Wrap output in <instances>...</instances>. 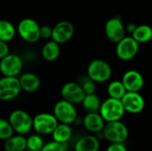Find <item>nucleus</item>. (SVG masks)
<instances>
[{
    "label": "nucleus",
    "mask_w": 152,
    "mask_h": 151,
    "mask_svg": "<svg viewBox=\"0 0 152 151\" xmlns=\"http://www.w3.org/2000/svg\"><path fill=\"white\" fill-rule=\"evenodd\" d=\"M99 113L105 122H112L121 120L126 113V110L121 100L109 97L102 102Z\"/></svg>",
    "instance_id": "nucleus-2"
},
{
    "label": "nucleus",
    "mask_w": 152,
    "mask_h": 151,
    "mask_svg": "<svg viewBox=\"0 0 152 151\" xmlns=\"http://www.w3.org/2000/svg\"><path fill=\"white\" fill-rule=\"evenodd\" d=\"M111 74V67L103 60L95 59L88 64L87 76L95 83L107 82L110 78Z\"/></svg>",
    "instance_id": "nucleus-4"
},
{
    "label": "nucleus",
    "mask_w": 152,
    "mask_h": 151,
    "mask_svg": "<svg viewBox=\"0 0 152 151\" xmlns=\"http://www.w3.org/2000/svg\"><path fill=\"white\" fill-rule=\"evenodd\" d=\"M105 124V120L99 112L87 113L83 119V125L86 130L95 134L102 132Z\"/></svg>",
    "instance_id": "nucleus-16"
},
{
    "label": "nucleus",
    "mask_w": 152,
    "mask_h": 151,
    "mask_svg": "<svg viewBox=\"0 0 152 151\" xmlns=\"http://www.w3.org/2000/svg\"><path fill=\"white\" fill-rule=\"evenodd\" d=\"M8 121L17 134L25 135L33 128V118L28 112L21 109L12 111L9 115Z\"/></svg>",
    "instance_id": "nucleus-3"
},
{
    "label": "nucleus",
    "mask_w": 152,
    "mask_h": 151,
    "mask_svg": "<svg viewBox=\"0 0 152 151\" xmlns=\"http://www.w3.org/2000/svg\"><path fill=\"white\" fill-rule=\"evenodd\" d=\"M100 139L96 135H84L79 138L74 147L75 151H99Z\"/></svg>",
    "instance_id": "nucleus-17"
},
{
    "label": "nucleus",
    "mask_w": 152,
    "mask_h": 151,
    "mask_svg": "<svg viewBox=\"0 0 152 151\" xmlns=\"http://www.w3.org/2000/svg\"><path fill=\"white\" fill-rule=\"evenodd\" d=\"M107 91H108V94L110 98L118 99V100H121L127 92L123 82L118 81V80L110 82V85H108Z\"/></svg>",
    "instance_id": "nucleus-25"
},
{
    "label": "nucleus",
    "mask_w": 152,
    "mask_h": 151,
    "mask_svg": "<svg viewBox=\"0 0 152 151\" xmlns=\"http://www.w3.org/2000/svg\"><path fill=\"white\" fill-rule=\"evenodd\" d=\"M82 106L84 109L87 113H92V112H99L102 101L97 94L91 93V94H86L83 101H82Z\"/></svg>",
    "instance_id": "nucleus-23"
},
{
    "label": "nucleus",
    "mask_w": 152,
    "mask_h": 151,
    "mask_svg": "<svg viewBox=\"0 0 152 151\" xmlns=\"http://www.w3.org/2000/svg\"><path fill=\"white\" fill-rule=\"evenodd\" d=\"M10 49H9V45L7 44V42L3 41L0 39V60L3 59L4 57H5L7 54H9Z\"/></svg>",
    "instance_id": "nucleus-31"
},
{
    "label": "nucleus",
    "mask_w": 152,
    "mask_h": 151,
    "mask_svg": "<svg viewBox=\"0 0 152 151\" xmlns=\"http://www.w3.org/2000/svg\"><path fill=\"white\" fill-rule=\"evenodd\" d=\"M106 151H128L124 143H110Z\"/></svg>",
    "instance_id": "nucleus-32"
},
{
    "label": "nucleus",
    "mask_w": 152,
    "mask_h": 151,
    "mask_svg": "<svg viewBox=\"0 0 152 151\" xmlns=\"http://www.w3.org/2000/svg\"><path fill=\"white\" fill-rule=\"evenodd\" d=\"M21 90L18 77L4 76L0 78V101H9L15 99Z\"/></svg>",
    "instance_id": "nucleus-7"
},
{
    "label": "nucleus",
    "mask_w": 152,
    "mask_h": 151,
    "mask_svg": "<svg viewBox=\"0 0 152 151\" xmlns=\"http://www.w3.org/2000/svg\"><path fill=\"white\" fill-rule=\"evenodd\" d=\"M139 51V43L133 36H125L117 43L116 54L121 61H130L134 59Z\"/></svg>",
    "instance_id": "nucleus-9"
},
{
    "label": "nucleus",
    "mask_w": 152,
    "mask_h": 151,
    "mask_svg": "<svg viewBox=\"0 0 152 151\" xmlns=\"http://www.w3.org/2000/svg\"><path fill=\"white\" fill-rule=\"evenodd\" d=\"M4 149L5 151H24L27 150V138L24 135H12L4 141Z\"/></svg>",
    "instance_id": "nucleus-20"
},
{
    "label": "nucleus",
    "mask_w": 152,
    "mask_h": 151,
    "mask_svg": "<svg viewBox=\"0 0 152 151\" xmlns=\"http://www.w3.org/2000/svg\"><path fill=\"white\" fill-rule=\"evenodd\" d=\"M61 94L63 100L74 105L82 103L86 96L82 87L77 82H68L63 85L61 90Z\"/></svg>",
    "instance_id": "nucleus-13"
},
{
    "label": "nucleus",
    "mask_w": 152,
    "mask_h": 151,
    "mask_svg": "<svg viewBox=\"0 0 152 151\" xmlns=\"http://www.w3.org/2000/svg\"><path fill=\"white\" fill-rule=\"evenodd\" d=\"M45 143L40 134H32L27 138V150L29 151H40Z\"/></svg>",
    "instance_id": "nucleus-26"
},
{
    "label": "nucleus",
    "mask_w": 152,
    "mask_h": 151,
    "mask_svg": "<svg viewBox=\"0 0 152 151\" xmlns=\"http://www.w3.org/2000/svg\"><path fill=\"white\" fill-rule=\"evenodd\" d=\"M77 83L80 85V86L82 87V89L86 94L94 93L96 91V83L93 79H91L87 75L82 76L79 78Z\"/></svg>",
    "instance_id": "nucleus-27"
},
{
    "label": "nucleus",
    "mask_w": 152,
    "mask_h": 151,
    "mask_svg": "<svg viewBox=\"0 0 152 151\" xmlns=\"http://www.w3.org/2000/svg\"><path fill=\"white\" fill-rule=\"evenodd\" d=\"M103 138L110 143H125L129 132L127 126L121 121L106 122L102 130Z\"/></svg>",
    "instance_id": "nucleus-1"
},
{
    "label": "nucleus",
    "mask_w": 152,
    "mask_h": 151,
    "mask_svg": "<svg viewBox=\"0 0 152 151\" xmlns=\"http://www.w3.org/2000/svg\"><path fill=\"white\" fill-rule=\"evenodd\" d=\"M21 58L14 53H9L0 60L1 74L6 77H17L22 70Z\"/></svg>",
    "instance_id": "nucleus-10"
},
{
    "label": "nucleus",
    "mask_w": 152,
    "mask_h": 151,
    "mask_svg": "<svg viewBox=\"0 0 152 151\" xmlns=\"http://www.w3.org/2000/svg\"><path fill=\"white\" fill-rule=\"evenodd\" d=\"M127 92H140L144 85L142 75L134 69L126 71L121 80Z\"/></svg>",
    "instance_id": "nucleus-15"
},
{
    "label": "nucleus",
    "mask_w": 152,
    "mask_h": 151,
    "mask_svg": "<svg viewBox=\"0 0 152 151\" xmlns=\"http://www.w3.org/2000/svg\"><path fill=\"white\" fill-rule=\"evenodd\" d=\"M72 136V129L70 125L59 123L56 128L52 133V137L54 142L65 144L67 143Z\"/></svg>",
    "instance_id": "nucleus-19"
},
{
    "label": "nucleus",
    "mask_w": 152,
    "mask_h": 151,
    "mask_svg": "<svg viewBox=\"0 0 152 151\" xmlns=\"http://www.w3.org/2000/svg\"><path fill=\"white\" fill-rule=\"evenodd\" d=\"M126 27L119 16L110 18L105 23V35L112 43H118L126 36Z\"/></svg>",
    "instance_id": "nucleus-11"
},
{
    "label": "nucleus",
    "mask_w": 152,
    "mask_h": 151,
    "mask_svg": "<svg viewBox=\"0 0 152 151\" xmlns=\"http://www.w3.org/2000/svg\"><path fill=\"white\" fill-rule=\"evenodd\" d=\"M126 112L130 114H139L145 108V101L139 92H126L121 99Z\"/></svg>",
    "instance_id": "nucleus-12"
},
{
    "label": "nucleus",
    "mask_w": 152,
    "mask_h": 151,
    "mask_svg": "<svg viewBox=\"0 0 152 151\" xmlns=\"http://www.w3.org/2000/svg\"><path fill=\"white\" fill-rule=\"evenodd\" d=\"M136 27H137L136 24H134V23H129V24H127V26L126 27V30L127 32L133 34V32L135 30Z\"/></svg>",
    "instance_id": "nucleus-33"
},
{
    "label": "nucleus",
    "mask_w": 152,
    "mask_h": 151,
    "mask_svg": "<svg viewBox=\"0 0 152 151\" xmlns=\"http://www.w3.org/2000/svg\"><path fill=\"white\" fill-rule=\"evenodd\" d=\"M58 124L59 121L51 113H39L33 118V128L40 135L52 134Z\"/></svg>",
    "instance_id": "nucleus-8"
},
{
    "label": "nucleus",
    "mask_w": 152,
    "mask_h": 151,
    "mask_svg": "<svg viewBox=\"0 0 152 151\" xmlns=\"http://www.w3.org/2000/svg\"><path fill=\"white\" fill-rule=\"evenodd\" d=\"M61 53L60 44L53 41V39L51 41L46 42L41 50V54L44 60L47 61H53L58 59Z\"/></svg>",
    "instance_id": "nucleus-21"
},
{
    "label": "nucleus",
    "mask_w": 152,
    "mask_h": 151,
    "mask_svg": "<svg viewBox=\"0 0 152 151\" xmlns=\"http://www.w3.org/2000/svg\"><path fill=\"white\" fill-rule=\"evenodd\" d=\"M19 79L21 89L27 93H34L40 87L41 82L39 77L32 72H26L21 74Z\"/></svg>",
    "instance_id": "nucleus-18"
},
{
    "label": "nucleus",
    "mask_w": 152,
    "mask_h": 151,
    "mask_svg": "<svg viewBox=\"0 0 152 151\" xmlns=\"http://www.w3.org/2000/svg\"><path fill=\"white\" fill-rule=\"evenodd\" d=\"M17 33L24 41L30 44L36 43L40 39V26L35 20L25 18L19 22Z\"/></svg>",
    "instance_id": "nucleus-5"
},
{
    "label": "nucleus",
    "mask_w": 152,
    "mask_h": 151,
    "mask_svg": "<svg viewBox=\"0 0 152 151\" xmlns=\"http://www.w3.org/2000/svg\"><path fill=\"white\" fill-rule=\"evenodd\" d=\"M53 114L55 116L59 123L62 124L71 125L77 119V112L74 104L63 99L55 103Z\"/></svg>",
    "instance_id": "nucleus-6"
},
{
    "label": "nucleus",
    "mask_w": 152,
    "mask_h": 151,
    "mask_svg": "<svg viewBox=\"0 0 152 151\" xmlns=\"http://www.w3.org/2000/svg\"><path fill=\"white\" fill-rule=\"evenodd\" d=\"M13 132L10 122L4 118H0V140H7L13 135Z\"/></svg>",
    "instance_id": "nucleus-28"
},
{
    "label": "nucleus",
    "mask_w": 152,
    "mask_h": 151,
    "mask_svg": "<svg viewBox=\"0 0 152 151\" xmlns=\"http://www.w3.org/2000/svg\"><path fill=\"white\" fill-rule=\"evenodd\" d=\"M53 35V28L47 25H44L40 27V38L49 39L52 38Z\"/></svg>",
    "instance_id": "nucleus-30"
},
{
    "label": "nucleus",
    "mask_w": 152,
    "mask_h": 151,
    "mask_svg": "<svg viewBox=\"0 0 152 151\" xmlns=\"http://www.w3.org/2000/svg\"><path fill=\"white\" fill-rule=\"evenodd\" d=\"M66 144H62L57 142H50L44 145L42 150L40 151H66Z\"/></svg>",
    "instance_id": "nucleus-29"
},
{
    "label": "nucleus",
    "mask_w": 152,
    "mask_h": 151,
    "mask_svg": "<svg viewBox=\"0 0 152 151\" xmlns=\"http://www.w3.org/2000/svg\"><path fill=\"white\" fill-rule=\"evenodd\" d=\"M17 32V28L12 22L6 20H0V39L5 42L12 41Z\"/></svg>",
    "instance_id": "nucleus-24"
},
{
    "label": "nucleus",
    "mask_w": 152,
    "mask_h": 151,
    "mask_svg": "<svg viewBox=\"0 0 152 151\" xmlns=\"http://www.w3.org/2000/svg\"><path fill=\"white\" fill-rule=\"evenodd\" d=\"M0 73H1V69H0Z\"/></svg>",
    "instance_id": "nucleus-34"
},
{
    "label": "nucleus",
    "mask_w": 152,
    "mask_h": 151,
    "mask_svg": "<svg viewBox=\"0 0 152 151\" xmlns=\"http://www.w3.org/2000/svg\"><path fill=\"white\" fill-rule=\"evenodd\" d=\"M74 26L70 21L61 20L53 28L52 39L58 44H64L71 39L74 35Z\"/></svg>",
    "instance_id": "nucleus-14"
},
{
    "label": "nucleus",
    "mask_w": 152,
    "mask_h": 151,
    "mask_svg": "<svg viewBox=\"0 0 152 151\" xmlns=\"http://www.w3.org/2000/svg\"><path fill=\"white\" fill-rule=\"evenodd\" d=\"M132 36L139 43H147L152 39V28L150 25L142 24L136 27Z\"/></svg>",
    "instance_id": "nucleus-22"
}]
</instances>
